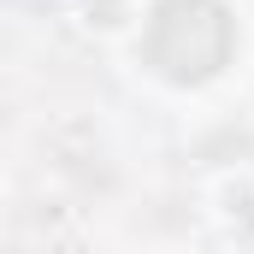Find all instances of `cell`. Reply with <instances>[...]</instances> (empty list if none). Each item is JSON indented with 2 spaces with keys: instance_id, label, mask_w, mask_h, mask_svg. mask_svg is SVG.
<instances>
[{
  "instance_id": "cell-1",
  "label": "cell",
  "mask_w": 254,
  "mask_h": 254,
  "mask_svg": "<svg viewBox=\"0 0 254 254\" xmlns=\"http://www.w3.org/2000/svg\"><path fill=\"white\" fill-rule=\"evenodd\" d=\"M77 12H83V24H89L95 36H107V42H119V36H130V30L142 24V0H83Z\"/></svg>"
},
{
  "instance_id": "cell-2",
  "label": "cell",
  "mask_w": 254,
  "mask_h": 254,
  "mask_svg": "<svg viewBox=\"0 0 254 254\" xmlns=\"http://www.w3.org/2000/svg\"><path fill=\"white\" fill-rule=\"evenodd\" d=\"M213 207H219V219H249L254 213V172H225L213 184Z\"/></svg>"
}]
</instances>
